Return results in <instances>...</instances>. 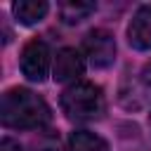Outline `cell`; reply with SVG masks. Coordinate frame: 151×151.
I'll return each mask as SVG.
<instances>
[{
	"label": "cell",
	"mask_w": 151,
	"mask_h": 151,
	"mask_svg": "<svg viewBox=\"0 0 151 151\" xmlns=\"http://www.w3.org/2000/svg\"><path fill=\"white\" fill-rule=\"evenodd\" d=\"M52 113L42 97L26 87H12L2 94L0 120L12 130H40L50 123Z\"/></svg>",
	"instance_id": "cell-1"
},
{
	"label": "cell",
	"mask_w": 151,
	"mask_h": 151,
	"mask_svg": "<svg viewBox=\"0 0 151 151\" xmlns=\"http://www.w3.org/2000/svg\"><path fill=\"white\" fill-rule=\"evenodd\" d=\"M61 111L68 120L76 123H90L99 120L106 113V97L104 90L94 83H73L61 92Z\"/></svg>",
	"instance_id": "cell-2"
},
{
	"label": "cell",
	"mask_w": 151,
	"mask_h": 151,
	"mask_svg": "<svg viewBox=\"0 0 151 151\" xmlns=\"http://www.w3.org/2000/svg\"><path fill=\"white\" fill-rule=\"evenodd\" d=\"M21 73L31 80V83H42L50 73V66H52V54H50V47L45 40H28L21 50Z\"/></svg>",
	"instance_id": "cell-3"
},
{
	"label": "cell",
	"mask_w": 151,
	"mask_h": 151,
	"mask_svg": "<svg viewBox=\"0 0 151 151\" xmlns=\"http://www.w3.org/2000/svg\"><path fill=\"white\" fill-rule=\"evenodd\" d=\"M83 52H85V59L90 61V66L94 68H106L113 64L116 59V40L109 31L104 28H94L85 35L83 40Z\"/></svg>",
	"instance_id": "cell-4"
},
{
	"label": "cell",
	"mask_w": 151,
	"mask_h": 151,
	"mask_svg": "<svg viewBox=\"0 0 151 151\" xmlns=\"http://www.w3.org/2000/svg\"><path fill=\"white\" fill-rule=\"evenodd\" d=\"M85 71V59L76 47H64L54 57L52 78L57 83H78V78Z\"/></svg>",
	"instance_id": "cell-5"
},
{
	"label": "cell",
	"mask_w": 151,
	"mask_h": 151,
	"mask_svg": "<svg viewBox=\"0 0 151 151\" xmlns=\"http://www.w3.org/2000/svg\"><path fill=\"white\" fill-rule=\"evenodd\" d=\"M127 42L139 52L151 50V5H142L132 14L127 26Z\"/></svg>",
	"instance_id": "cell-6"
},
{
	"label": "cell",
	"mask_w": 151,
	"mask_h": 151,
	"mask_svg": "<svg viewBox=\"0 0 151 151\" xmlns=\"http://www.w3.org/2000/svg\"><path fill=\"white\" fill-rule=\"evenodd\" d=\"M12 12H14V17H17L19 24H24V26H35V24H40V21L47 17L50 5H47L45 0H17V2L12 5Z\"/></svg>",
	"instance_id": "cell-7"
},
{
	"label": "cell",
	"mask_w": 151,
	"mask_h": 151,
	"mask_svg": "<svg viewBox=\"0 0 151 151\" xmlns=\"http://www.w3.org/2000/svg\"><path fill=\"white\" fill-rule=\"evenodd\" d=\"M66 151H111L106 139H101L99 134L90 132V130H76L68 137V146Z\"/></svg>",
	"instance_id": "cell-8"
},
{
	"label": "cell",
	"mask_w": 151,
	"mask_h": 151,
	"mask_svg": "<svg viewBox=\"0 0 151 151\" xmlns=\"http://www.w3.org/2000/svg\"><path fill=\"white\" fill-rule=\"evenodd\" d=\"M94 12V2H80V0H66L59 2V17L64 24H80Z\"/></svg>",
	"instance_id": "cell-9"
},
{
	"label": "cell",
	"mask_w": 151,
	"mask_h": 151,
	"mask_svg": "<svg viewBox=\"0 0 151 151\" xmlns=\"http://www.w3.org/2000/svg\"><path fill=\"white\" fill-rule=\"evenodd\" d=\"M33 151H59V142H54V139H42L40 144L33 146Z\"/></svg>",
	"instance_id": "cell-10"
},
{
	"label": "cell",
	"mask_w": 151,
	"mask_h": 151,
	"mask_svg": "<svg viewBox=\"0 0 151 151\" xmlns=\"http://www.w3.org/2000/svg\"><path fill=\"white\" fill-rule=\"evenodd\" d=\"M0 151H21V146H19V142H14L12 137H2Z\"/></svg>",
	"instance_id": "cell-11"
},
{
	"label": "cell",
	"mask_w": 151,
	"mask_h": 151,
	"mask_svg": "<svg viewBox=\"0 0 151 151\" xmlns=\"http://www.w3.org/2000/svg\"><path fill=\"white\" fill-rule=\"evenodd\" d=\"M142 83L151 87V61H149V64L144 66V73H142Z\"/></svg>",
	"instance_id": "cell-12"
},
{
	"label": "cell",
	"mask_w": 151,
	"mask_h": 151,
	"mask_svg": "<svg viewBox=\"0 0 151 151\" xmlns=\"http://www.w3.org/2000/svg\"><path fill=\"white\" fill-rule=\"evenodd\" d=\"M149 123H151V116H149Z\"/></svg>",
	"instance_id": "cell-13"
}]
</instances>
